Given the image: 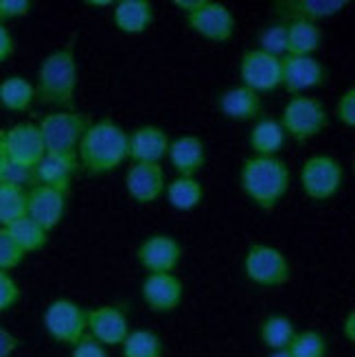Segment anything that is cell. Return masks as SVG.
Returning a JSON list of instances; mask_svg holds the SVG:
<instances>
[{
	"label": "cell",
	"mask_w": 355,
	"mask_h": 357,
	"mask_svg": "<svg viewBox=\"0 0 355 357\" xmlns=\"http://www.w3.org/2000/svg\"><path fill=\"white\" fill-rule=\"evenodd\" d=\"M202 3H204V0H174V7H178L184 15H189L195 9L202 7Z\"/></svg>",
	"instance_id": "43"
},
{
	"label": "cell",
	"mask_w": 355,
	"mask_h": 357,
	"mask_svg": "<svg viewBox=\"0 0 355 357\" xmlns=\"http://www.w3.org/2000/svg\"><path fill=\"white\" fill-rule=\"evenodd\" d=\"M243 193L261 211H272L279 206L289 189V169L279 158H246L239 172Z\"/></svg>",
	"instance_id": "3"
},
{
	"label": "cell",
	"mask_w": 355,
	"mask_h": 357,
	"mask_svg": "<svg viewBox=\"0 0 355 357\" xmlns=\"http://www.w3.org/2000/svg\"><path fill=\"white\" fill-rule=\"evenodd\" d=\"M3 182L15 184V186H20V189H24V191L33 189V186L38 184V178H36V167H24V165H13V162H7V169H5Z\"/></svg>",
	"instance_id": "35"
},
{
	"label": "cell",
	"mask_w": 355,
	"mask_h": 357,
	"mask_svg": "<svg viewBox=\"0 0 355 357\" xmlns=\"http://www.w3.org/2000/svg\"><path fill=\"white\" fill-rule=\"evenodd\" d=\"M27 255L18 248V243H15L11 239V235L5 230V228H0V270L3 272H11L13 268H18L22 259Z\"/></svg>",
	"instance_id": "34"
},
{
	"label": "cell",
	"mask_w": 355,
	"mask_h": 357,
	"mask_svg": "<svg viewBox=\"0 0 355 357\" xmlns=\"http://www.w3.org/2000/svg\"><path fill=\"white\" fill-rule=\"evenodd\" d=\"M327 68L320 59L314 55H303V57H283V82L281 86L289 92V95H305L307 90H314L325 86L327 82Z\"/></svg>",
	"instance_id": "12"
},
{
	"label": "cell",
	"mask_w": 355,
	"mask_h": 357,
	"mask_svg": "<svg viewBox=\"0 0 355 357\" xmlns=\"http://www.w3.org/2000/svg\"><path fill=\"white\" fill-rule=\"evenodd\" d=\"M7 156H5V151L3 147H0V182H3V176H5V169H7Z\"/></svg>",
	"instance_id": "45"
},
{
	"label": "cell",
	"mask_w": 355,
	"mask_h": 357,
	"mask_svg": "<svg viewBox=\"0 0 355 357\" xmlns=\"http://www.w3.org/2000/svg\"><path fill=\"white\" fill-rule=\"evenodd\" d=\"M347 0H283V3H276L279 13L289 15L292 20H327L333 15L342 13L347 9Z\"/></svg>",
	"instance_id": "23"
},
{
	"label": "cell",
	"mask_w": 355,
	"mask_h": 357,
	"mask_svg": "<svg viewBox=\"0 0 355 357\" xmlns=\"http://www.w3.org/2000/svg\"><path fill=\"white\" fill-rule=\"evenodd\" d=\"M156 11L149 0H119L112 7V22L128 36H141L151 26Z\"/></svg>",
	"instance_id": "20"
},
{
	"label": "cell",
	"mask_w": 355,
	"mask_h": 357,
	"mask_svg": "<svg viewBox=\"0 0 355 357\" xmlns=\"http://www.w3.org/2000/svg\"><path fill=\"white\" fill-rule=\"evenodd\" d=\"M88 7H114V0H86Z\"/></svg>",
	"instance_id": "44"
},
{
	"label": "cell",
	"mask_w": 355,
	"mask_h": 357,
	"mask_svg": "<svg viewBox=\"0 0 355 357\" xmlns=\"http://www.w3.org/2000/svg\"><path fill=\"white\" fill-rule=\"evenodd\" d=\"M220 110L230 121H252L264 110V101L255 90L233 86L220 95Z\"/></svg>",
	"instance_id": "22"
},
{
	"label": "cell",
	"mask_w": 355,
	"mask_h": 357,
	"mask_svg": "<svg viewBox=\"0 0 355 357\" xmlns=\"http://www.w3.org/2000/svg\"><path fill=\"white\" fill-rule=\"evenodd\" d=\"M169 151V136L158 126H141L128 134V158L132 162L160 165Z\"/></svg>",
	"instance_id": "18"
},
{
	"label": "cell",
	"mask_w": 355,
	"mask_h": 357,
	"mask_svg": "<svg viewBox=\"0 0 355 357\" xmlns=\"http://www.w3.org/2000/svg\"><path fill=\"white\" fill-rule=\"evenodd\" d=\"M285 132L276 119H259L250 130V149L259 158H274L285 145Z\"/></svg>",
	"instance_id": "24"
},
{
	"label": "cell",
	"mask_w": 355,
	"mask_h": 357,
	"mask_svg": "<svg viewBox=\"0 0 355 357\" xmlns=\"http://www.w3.org/2000/svg\"><path fill=\"white\" fill-rule=\"evenodd\" d=\"M268 357H292L289 353H287V349L285 351H270V355Z\"/></svg>",
	"instance_id": "46"
},
{
	"label": "cell",
	"mask_w": 355,
	"mask_h": 357,
	"mask_svg": "<svg viewBox=\"0 0 355 357\" xmlns=\"http://www.w3.org/2000/svg\"><path fill=\"white\" fill-rule=\"evenodd\" d=\"M66 199H68L66 191L36 184L27 193V217L40 224L46 232H51L55 226H59L61 217L66 213Z\"/></svg>",
	"instance_id": "13"
},
{
	"label": "cell",
	"mask_w": 355,
	"mask_h": 357,
	"mask_svg": "<svg viewBox=\"0 0 355 357\" xmlns=\"http://www.w3.org/2000/svg\"><path fill=\"white\" fill-rule=\"evenodd\" d=\"M77 160L90 176L112 174L128 160V132L110 116L90 123L77 147Z\"/></svg>",
	"instance_id": "1"
},
{
	"label": "cell",
	"mask_w": 355,
	"mask_h": 357,
	"mask_svg": "<svg viewBox=\"0 0 355 357\" xmlns=\"http://www.w3.org/2000/svg\"><path fill=\"white\" fill-rule=\"evenodd\" d=\"M44 329L55 342L75 347L88 335V309L70 298H57L44 309Z\"/></svg>",
	"instance_id": "6"
},
{
	"label": "cell",
	"mask_w": 355,
	"mask_h": 357,
	"mask_svg": "<svg viewBox=\"0 0 355 357\" xmlns=\"http://www.w3.org/2000/svg\"><path fill=\"white\" fill-rule=\"evenodd\" d=\"M80 172L77 156H57V153H44L42 160L36 165L38 184L53 186L59 191H70L75 174Z\"/></svg>",
	"instance_id": "21"
},
{
	"label": "cell",
	"mask_w": 355,
	"mask_h": 357,
	"mask_svg": "<svg viewBox=\"0 0 355 357\" xmlns=\"http://www.w3.org/2000/svg\"><path fill=\"white\" fill-rule=\"evenodd\" d=\"M327 351H329L327 337L314 329L296 331L292 344L287 347V353L292 357H327Z\"/></svg>",
	"instance_id": "32"
},
{
	"label": "cell",
	"mask_w": 355,
	"mask_h": 357,
	"mask_svg": "<svg viewBox=\"0 0 355 357\" xmlns=\"http://www.w3.org/2000/svg\"><path fill=\"white\" fill-rule=\"evenodd\" d=\"M279 123L285 136L294 138L296 143H305L325 132V128L329 126V114L320 99L310 95H296L285 103Z\"/></svg>",
	"instance_id": "5"
},
{
	"label": "cell",
	"mask_w": 355,
	"mask_h": 357,
	"mask_svg": "<svg viewBox=\"0 0 355 357\" xmlns=\"http://www.w3.org/2000/svg\"><path fill=\"white\" fill-rule=\"evenodd\" d=\"M167 156L178 176L195 178L206 167V145L197 136H180L169 143Z\"/></svg>",
	"instance_id": "19"
},
{
	"label": "cell",
	"mask_w": 355,
	"mask_h": 357,
	"mask_svg": "<svg viewBox=\"0 0 355 357\" xmlns=\"http://www.w3.org/2000/svg\"><path fill=\"white\" fill-rule=\"evenodd\" d=\"M0 147L13 165L36 167L44 156V143L38 123H15L0 132Z\"/></svg>",
	"instance_id": "10"
},
{
	"label": "cell",
	"mask_w": 355,
	"mask_h": 357,
	"mask_svg": "<svg viewBox=\"0 0 355 357\" xmlns=\"http://www.w3.org/2000/svg\"><path fill=\"white\" fill-rule=\"evenodd\" d=\"M123 357H163L165 347L158 333L149 329H134L123 340Z\"/></svg>",
	"instance_id": "31"
},
{
	"label": "cell",
	"mask_w": 355,
	"mask_h": 357,
	"mask_svg": "<svg viewBox=\"0 0 355 357\" xmlns=\"http://www.w3.org/2000/svg\"><path fill=\"white\" fill-rule=\"evenodd\" d=\"M20 301V285L15 283V278L9 272L0 270V314L9 312Z\"/></svg>",
	"instance_id": "36"
},
{
	"label": "cell",
	"mask_w": 355,
	"mask_h": 357,
	"mask_svg": "<svg viewBox=\"0 0 355 357\" xmlns=\"http://www.w3.org/2000/svg\"><path fill=\"white\" fill-rule=\"evenodd\" d=\"M345 182V169L333 156L314 153L301 167V186L307 197L325 202L333 197Z\"/></svg>",
	"instance_id": "8"
},
{
	"label": "cell",
	"mask_w": 355,
	"mask_h": 357,
	"mask_svg": "<svg viewBox=\"0 0 355 357\" xmlns=\"http://www.w3.org/2000/svg\"><path fill=\"white\" fill-rule=\"evenodd\" d=\"M165 195H167V202L176 211L189 213V211L199 206V202H202V197H204V189H202V184H199L197 178L178 176L176 180H172L165 186Z\"/></svg>",
	"instance_id": "27"
},
{
	"label": "cell",
	"mask_w": 355,
	"mask_h": 357,
	"mask_svg": "<svg viewBox=\"0 0 355 357\" xmlns=\"http://www.w3.org/2000/svg\"><path fill=\"white\" fill-rule=\"evenodd\" d=\"M36 101V88L27 77L11 75L0 82V105L9 112H27Z\"/></svg>",
	"instance_id": "26"
},
{
	"label": "cell",
	"mask_w": 355,
	"mask_h": 357,
	"mask_svg": "<svg viewBox=\"0 0 355 357\" xmlns=\"http://www.w3.org/2000/svg\"><path fill=\"white\" fill-rule=\"evenodd\" d=\"M243 272L255 285L281 287L289 281L292 266L279 248L268 243H255L243 257Z\"/></svg>",
	"instance_id": "7"
},
{
	"label": "cell",
	"mask_w": 355,
	"mask_h": 357,
	"mask_svg": "<svg viewBox=\"0 0 355 357\" xmlns=\"http://www.w3.org/2000/svg\"><path fill=\"white\" fill-rule=\"evenodd\" d=\"M287 26V49L285 55L303 57L314 55L322 44V29L310 20H292Z\"/></svg>",
	"instance_id": "25"
},
{
	"label": "cell",
	"mask_w": 355,
	"mask_h": 357,
	"mask_svg": "<svg viewBox=\"0 0 355 357\" xmlns=\"http://www.w3.org/2000/svg\"><path fill=\"white\" fill-rule=\"evenodd\" d=\"M5 230L11 235V239L18 243V248L24 255L42 250L46 241H49V232H46L40 224H36L33 220H29V217H22V220L13 222Z\"/></svg>",
	"instance_id": "29"
},
{
	"label": "cell",
	"mask_w": 355,
	"mask_h": 357,
	"mask_svg": "<svg viewBox=\"0 0 355 357\" xmlns=\"http://www.w3.org/2000/svg\"><path fill=\"white\" fill-rule=\"evenodd\" d=\"M184 18H187V26L193 33L209 42L224 44L235 36L237 22L233 11L222 3H215V0H204L202 7L189 15H184Z\"/></svg>",
	"instance_id": "11"
},
{
	"label": "cell",
	"mask_w": 355,
	"mask_h": 357,
	"mask_svg": "<svg viewBox=\"0 0 355 357\" xmlns=\"http://www.w3.org/2000/svg\"><path fill=\"white\" fill-rule=\"evenodd\" d=\"M31 9H33L31 0H0V24L24 18L31 13Z\"/></svg>",
	"instance_id": "38"
},
{
	"label": "cell",
	"mask_w": 355,
	"mask_h": 357,
	"mask_svg": "<svg viewBox=\"0 0 355 357\" xmlns=\"http://www.w3.org/2000/svg\"><path fill=\"white\" fill-rule=\"evenodd\" d=\"M73 357H107V351L103 344L97 342V340L86 335L82 342H77L73 347Z\"/></svg>",
	"instance_id": "39"
},
{
	"label": "cell",
	"mask_w": 355,
	"mask_h": 357,
	"mask_svg": "<svg viewBox=\"0 0 355 357\" xmlns=\"http://www.w3.org/2000/svg\"><path fill=\"white\" fill-rule=\"evenodd\" d=\"M27 193L15 184L0 182V228L27 217Z\"/></svg>",
	"instance_id": "30"
},
{
	"label": "cell",
	"mask_w": 355,
	"mask_h": 357,
	"mask_svg": "<svg viewBox=\"0 0 355 357\" xmlns=\"http://www.w3.org/2000/svg\"><path fill=\"white\" fill-rule=\"evenodd\" d=\"M20 347V340L15 337L9 329L0 327V357H11Z\"/></svg>",
	"instance_id": "41"
},
{
	"label": "cell",
	"mask_w": 355,
	"mask_h": 357,
	"mask_svg": "<svg viewBox=\"0 0 355 357\" xmlns=\"http://www.w3.org/2000/svg\"><path fill=\"white\" fill-rule=\"evenodd\" d=\"M335 119L345 128H355V88L349 86L335 103Z\"/></svg>",
	"instance_id": "37"
},
{
	"label": "cell",
	"mask_w": 355,
	"mask_h": 357,
	"mask_svg": "<svg viewBox=\"0 0 355 357\" xmlns=\"http://www.w3.org/2000/svg\"><path fill=\"white\" fill-rule=\"evenodd\" d=\"M239 77L241 86L261 92H272L281 88L283 82V57H274L261 49L243 51L239 59Z\"/></svg>",
	"instance_id": "9"
},
{
	"label": "cell",
	"mask_w": 355,
	"mask_h": 357,
	"mask_svg": "<svg viewBox=\"0 0 355 357\" xmlns=\"http://www.w3.org/2000/svg\"><path fill=\"white\" fill-rule=\"evenodd\" d=\"M167 176L163 165L156 162H132L126 174L128 195L136 204H153L165 195Z\"/></svg>",
	"instance_id": "15"
},
{
	"label": "cell",
	"mask_w": 355,
	"mask_h": 357,
	"mask_svg": "<svg viewBox=\"0 0 355 357\" xmlns=\"http://www.w3.org/2000/svg\"><path fill=\"white\" fill-rule=\"evenodd\" d=\"M296 335V324L287 316H268L259 327V337L270 351H285Z\"/></svg>",
	"instance_id": "28"
},
{
	"label": "cell",
	"mask_w": 355,
	"mask_h": 357,
	"mask_svg": "<svg viewBox=\"0 0 355 357\" xmlns=\"http://www.w3.org/2000/svg\"><path fill=\"white\" fill-rule=\"evenodd\" d=\"M77 57L75 46L66 44L64 49L49 53L40 64L38 82H36V99L44 105H57L64 110L75 107L77 95Z\"/></svg>",
	"instance_id": "2"
},
{
	"label": "cell",
	"mask_w": 355,
	"mask_h": 357,
	"mask_svg": "<svg viewBox=\"0 0 355 357\" xmlns=\"http://www.w3.org/2000/svg\"><path fill=\"white\" fill-rule=\"evenodd\" d=\"M138 263L149 272H174L182 259V245L172 235H151L136 250Z\"/></svg>",
	"instance_id": "17"
},
{
	"label": "cell",
	"mask_w": 355,
	"mask_h": 357,
	"mask_svg": "<svg viewBox=\"0 0 355 357\" xmlns=\"http://www.w3.org/2000/svg\"><path fill=\"white\" fill-rule=\"evenodd\" d=\"M257 49L266 51V53H270L274 57L285 55V49H287V26L285 24H270L268 29H264V31H261Z\"/></svg>",
	"instance_id": "33"
},
{
	"label": "cell",
	"mask_w": 355,
	"mask_h": 357,
	"mask_svg": "<svg viewBox=\"0 0 355 357\" xmlns=\"http://www.w3.org/2000/svg\"><path fill=\"white\" fill-rule=\"evenodd\" d=\"M15 53V40L11 36V31L0 24V64H5V61Z\"/></svg>",
	"instance_id": "40"
},
{
	"label": "cell",
	"mask_w": 355,
	"mask_h": 357,
	"mask_svg": "<svg viewBox=\"0 0 355 357\" xmlns=\"http://www.w3.org/2000/svg\"><path fill=\"white\" fill-rule=\"evenodd\" d=\"M128 314L119 305L88 309V335L103 347H121L130 333Z\"/></svg>",
	"instance_id": "14"
},
{
	"label": "cell",
	"mask_w": 355,
	"mask_h": 357,
	"mask_svg": "<svg viewBox=\"0 0 355 357\" xmlns=\"http://www.w3.org/2000/svg\"><path fill=\"white\" fill-rule=\"evenodd\" d=\"M145 305L156 314H174L182 303L184 285L174 272L147 274L141 285Z\"/></svg>",
	"instance_id": "16"
},
{
	"label": "cell",
	"mask_w": 355,
	"mask_h": 357,
	"mask_svg": "<svg viewBox=\"0 0 355 357\" xmlns=\"http://www.w3.org/2000/svg\"><path fill=\"white\" fill-rule=\"evenodd\" d=\"M90 114L61 110L46 114L40 123V134L44 143V153H57V156H77V147L82 143V136L90 128Z\"/></svg>",
	"instance_id": "4"
},
{
	"label": "cell",
	"mask_w": 355,
	"mask_h": 357,
	"mask_svg": "<svg viewBox=\"0 0 355 357\" xmlns=\"http://www.w3.org/2000/svg\"><path fill=\"white\" fill-rule=\"evenodd\" d=\"M342 333H345V337L349 340V342H355V312H353V309L347 314V318L342 322Z\"/></svg>",
	"instance_id": "42"
}]
</instances>
